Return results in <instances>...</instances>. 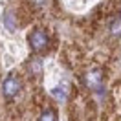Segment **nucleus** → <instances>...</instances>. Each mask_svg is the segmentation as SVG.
Returning a JSON list of instances; mask_svg holds the SVG:
<instances>
[{
    "label": "nucleus",
    "instance_id": "0eeeda50",
    "mask_svg": "<svg viewBox=\"0 0 121 121\" xmlns=\"http://www.w3.org/2000/svg\"><path fill=\"white\" fill-rule=\"evenodd\" d=\"M4 20H6V26H8V28H9V30H11V31L15 30V26H13V17L9 15V13H8V15H6V18H4Z\"/></svg>",
    "mask_w": 121,
    "mask_h": 121
},
{
    "label": "nucleus",
    "instance_id": "7ed1b4c3",
    "mask_svg": "<svg viewBox=\"0 0 121 121\" xmlns=\"http://www.w3.org/2000/svg\"><path fill=\"white\" fill-rule=\"evenodd\" d=\"M84 84L94 92H103V77L99 72H88L84 75Z\"/></svg>",
    "mask_w": 121,
    "mask_h": 121
},
{
    "label": "nucleus",
    "instance_id": "423d86ee",
    "mask_svg": "<svg viewBox=\"0 0 121 121\" xmlns=\"http://www.w3.org/2000/svg\"><path fill=\"white\" fill-rule=\"evenodd\" d=\"M30 70L33 72V73H40V62H39L37 59H31V62H30Z\"/></svg>",
    "mask_w": 121,
    "mask_h": 121
},
{
    "label": "nucleus",
    "instance_id": "f03ea898",
    "mask_svg": "<svg viewBox=\"0 0 121 121\" xmlns=\"http://www.w3.org/2000/svg\"><path fill=\"white\" fill-rule=\"evenodd\" d=\"M2 90H4V95H6V97L17 95L18 90H20V79L15 77V75H9L8 79L4 81V84H2Z\"/></svg>",
    "mask_w": 121,
    "mask_h": 121
},
{
    "label": "nucleus",
    "instance_id": "f257e3e1",
    "mask_svg": "<svg viewBox=\"0 0 121 121\" xmlns=\"http://www.w3.org/2000/svg\"><path fill=\"white\" fill-rule=\"evenodd\" d=\"M28 40H30V46L35 50V52H42V50H46L48 48V37H46L44 31H33L30 37H28Z\"/></svg>",
    "mask_w": 121,
    "mask_h": 121
},
{
    "label": "nucleus",
    "instance_id": "20e7f679",
    "mask_svg": "<svg viewBox=\"0 0 121 121\" xmlns=\"http://www.w3.org/2000/svg\"><path fill=\"white\" fill-rule=\"evenodd\" d=\"M110 31H112L114 35H121V18H116L110 24Z\"/></svg>",
    "mask_w": 121,
    "mask_h": 121
},
{
    "label": "nucleus",
    "instance_id": "39448f33",
    "mask_svg": "<svg viewBox=\"0 0 121 121\" xmlns=\"http://www.w3.org/2000/svg\"><path fill=\"white\" fill-rule=\"evenodd\" d=\"M39 121H57V116H55L53 110H46V112L40 116V119H39Z\"/></svg>",
    "mask_w": 121,
    "mask_h": 121
},
{
    "label": "nucleus",
    "instance_id": "6e6552de",
    "mask_svg": "<svg viewBox=\"0 0 121 121\" xmlns=\"http://www.w3.org/2000/svg\"><path fill=\"white\" fill-rule=\"evenodd\" d=\"M33 2V6H37V8H42V6H46V2L48 0H31Z\"/></svg>",
    "mask_w": 121,
    "mask_h": 121
}]
</instances>
